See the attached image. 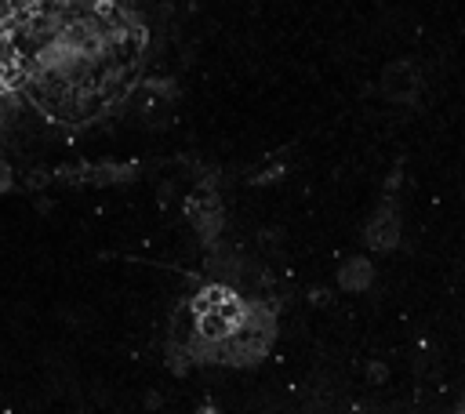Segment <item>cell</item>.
<instances>
[{
	"instance_id": "obj_1",
	"label": "cell",
	"mask_w": 465,
	"mask_h": 414,
	"mask_svg": "<svg viewBox=\"0 0 465 414\" xmlns=\"http://www.w3.org/2000/svg\"><path fill=\"white\" fill-rule=\"evenodd\" d=\"M396 240H400V222H396L392 207H381V211L371 218V225H367V243L378 247V251H389Z\"/></svg>"
},
{
	"instance_id": "obj_2",
	"label": "cell",
	"mask_w": 465,
	"mask_h": 414,
	"mask_svg": "<svg viewBox=\"0 0 465 414\" xmlns=\"http://www.w3.org/2000/svg\"><path fill=\"white\" fill-rule=\"evenodd\" d=\"M371 280H374V265H371V258H363V254L341 261V269H338V283H341L345 291H367Z\"/></svg>"
},
{
	"instance_id": "obj_3",
	"label": "cell",
	"mask_w": 465,
	"mask_h": 414,
	"mask_svg": "<svg viewBox=\"0 0 465 414\" xmlns=\"http://www.w3.org/2000/svg\"><path fill=\"white\" fill-rule=\"evenodd\" d=\"M193 222H196V232L203 236V240H214L218 232H222V211H218V203L207 196L203 200V207L196 203L193 207Z\"/></svg>"
},
{
	"instance_id": "obj_4",
	"label": "cell",
	"mask_w": 465,
	"mask_h": 414,
	"mask_svg": "<svg viewBox=\"0 0 465 414\" xmlns=\"http://www.w3.org/2000/svg\"><path fill=\"white\" fill-rule=\"evenodd\" d=\"M134 163H94V167H87L84 171V178L87 182H94V185H109V182H127V178H134Z\"/></svg>"
},
{
	"instance_id": "obj_5",
	"label": "cell",
	"mask_w": 465,
	"mask_h": 414,
	"mask_svg": "<svg viewBox=\"0 0 465 414\" xmlns=\"http://www.w3.org/2000/svg\"><path fill=\"white\" fill-rule=\"evenodd\" d=\"M18 58H22V47H18V40H15L7 29H0V73L7 76V73L18 65Z\"/></svg>"
},
{
	"instance_id": "obj_6",
	"label": "cell",
	"mask_w": 465,
	"mask_h": 414,
	"mask_svg": "<svg viewBox=\"0 0 465 414\" xmlns=\"http://www.w3.org/2000/svg\"><path fill=\"white\" fill-rule=\"evenodd\" d=\"M18 15H22L18 0H0V29H7V25H11Z\"/></svg>"
},
{
	"instance_id": "obj_7",
	"label": "cell",
	"mask_w": 465,
	"mask_h": 414,
	"mask_svg": "<svg viewBox=\"0 0 465 414\" xmlns=\"http://www.w3.org/2000/svg\"><path fill=\"white\" fill-rule=\"evenodd\" d=\"M11 182H15V171H11V163L0 156V192H7V189H11Z\"/></svg>"
},
{
	"instance_id": "obj_8",
	"label": "cell",
	"mask_w": 465,
	"mask_h": 414,
	"mask_svg": "<svg viewBox=\"0 0 465 414\" xmlns=\"http://www.w3.org/2000/svg\"><path fill=\"white\" fill-rule=\"evenodd\" d=\"M4 87H7V76H4V73H0V91H4Z\"/></svg>"
}]
</instances>
